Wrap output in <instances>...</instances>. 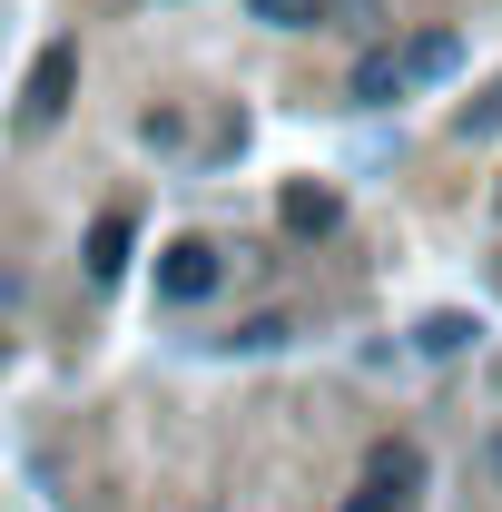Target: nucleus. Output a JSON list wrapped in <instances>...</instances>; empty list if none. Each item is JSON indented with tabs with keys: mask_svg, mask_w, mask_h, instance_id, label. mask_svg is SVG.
<instances>
[{
	"mask_svg": "<svg viewBox=\"0 0 502 512\" xmlns=\"http://www.w3.org/2000/svg\"><path fill=\"white\" fill-rule=\"evenodd\" d=\"M394 483H424V453L414 444H375V493H394Z\"/></svg>",
	"mask_w": 502,
	"mask_h": 512,
	"instance_id": "0eeeda50",
	"label": "nucleus"
},
{
	"mask_svg": "<svg viewBox=\"0 0 502 512\" xmlns=\"http://www.w3.org/2000/svg\"><path fill=\"white\" fill-rule=\"evenodd\" d=\"M217 276H227V256L207 247V237H178V247L158 256V296H168V306H207Z\"/></svg>",
	"mask_w": 502,
	"mask_h": 512,
	"instance_id": "f257e3e1",
	"label": "nucleus"
},
{
	"mask_svg": "<svg viewBox=\"0 0 502 512\" xmlns=\"http://www.w3.org/2000/svg\"><path fill=\"white\" fill-rule=\"evenodd\" d=\"M453 60H463V40H453V30H424V40L404 50V79H434V69H453Z\"/></svg>",
	"mask_w": 502,
	"mask_h": 512,
	"instance_id": "423d86ee",
	"label": "nucleus"
},
{
	"mask_svg": "<svg viewBox=\"0 0 502 512\" xmlns=\"http://www.w3.org/2000/svg\"><path fill=\"white\" fill-rule=\"evenodd\" d=\"M119 266H128V217H99V227H89V276L109 286Z\"/></svg>",
	"mask_w": 502,
	"mask_h": 512,
	"instance_id": "20e7f679",
	"label": "nucleus"
},
{
	"mask_svg": "<svg viewBox=\"0 0 502 512\" xmlns=\"http://www.w3.org/2000/svg\"><path fill=\"white\" fill-rule=\"evenodd\" d=\"M286 227L296 237H325L335 227V188H286Z\"/></svg>",
	"mask_w": 502,
	"mask_h": 512,
	"instance_id": "39448f33",
	"label": "nucleus"
},
{
	"mask_svg": "<svg viewBox=\"0 0 502 512\" xmlns=\"http://www.w3.org/2000/svg\"><path fill=\"white\" fill-rule=\"evenodd\" d=\"M256 20H276V30H296V20H315V0H247Z\"/></svg>",
	"mask_w": 502,
	"mask_h": 512,
	"instance_id": "1a4fd4ad",
	"label": "nucleus"
},
{
	"mask_svg": "<svg viewBox=\"0 0 502 512\" xmlns=\"http://www.w3.org/2000/svg\"><path fill=\"white\" fill-rule=\"evenodd\" d=\"M69 79H79V50H69V40H50V50H40V69H30V99H20V119L50 128V119L69 109Z\"/></svg>",
	"mask_w": 502,
	"mask_h": 512,
	"instance_id": "f03ea898",
	"label": "nucleus"
},
{
	"mask_svg": "<svg viewBox=\"0 0 502 512\" xmlns=\"http://www.w3.org/2000/svg\"><path fill=\"white\" fill-rule=\"evenodd\" d=\"M345 512H404V503H394V493H355Z\"/></svg>",
	"mask_w": 502,
	"mask_h": 512,
	"instance_id": "9b49d317",
	"label": "nucleus"
},
{
	"mask_svg": "<svg viewBox=\"0 0 502 512\" xmlns=\"http://www.w3.org/2000/svg\"><path fill=\"white\" fill-rule=\"evenodd\" d=\"M355 99H365V109H394V99H404V60H394V50H365V60H355Z\"/></svg>",
	"mask_w": 502,
	"mask_h": 512,
	"instance_id": "7ed1b4c3",
	"label": "nucleus"
},
{
	"mask_svg": "<svg viewBox=\"0 0 502 512\" xmlns=\"http://www.w3.org/2000/svg\"><path fill=\"white\" fill-rule=\"evenodd\" d=\"M463 128H473V138H483V128H502V89H493V99H473V109H463Z\"/></svg>",
	"mask_w": 502,
	"mask_h": 512,
	"instance_id": "9d476101",
	"label": "nucleus"
},
{
	"mask_svg": "<svg viewBox=\"0 0 502 512\" xmlns=\"http://www.w3.org/2000/svg\"><path fill=\"white\" fill-rule=\"evenodd\" d=\"M286 335H296L286 316H247V325H237V345H247V355H266V345H286Z\"/></svg>",
	"mask_w": 502,
	"mask_h": 512,
	"instance_id": "6e6552de",
	"label": "nucleus"
}]
</instances>
